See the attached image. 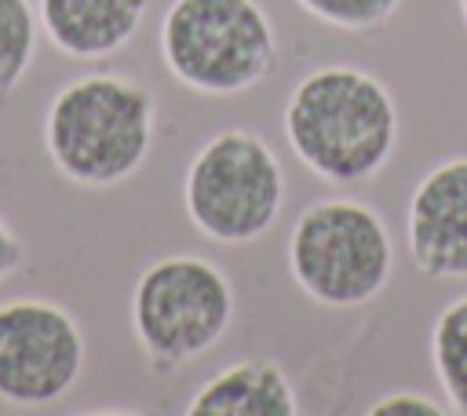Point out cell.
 I'll list each match as a JSON object with an SVG mask.
<instances>
[{
  "label": "cell",
  "mask_w": 467,
  "mask_h": 416,
  "mask_svg": "<svg viewBox=\"0 0 467 416\" xmlns=\"http://www.w3.org/2000/svg\"><path fill=\"white\" fill-rule=\"evenodd\" d=\"M281 128L310 175L332 186H358L387 168L401 124L394 95L379 77L336 62L292 84Z\"/></svg>",
  "instance_id": "cell-1"
},
{
  "label": "cell",
  "mask_w": 467,
  "mask_h": 416,
  "mask_svg": "<svg viewBox=\"0 0 467 416\" xmlns=\"http://www.w3.org/2000/svg\"><path fill=\"white\" fill-rule=\"evenodd\" d=\"M153 131L157 99L142 80L113 69H88L51 95L40 142L66 182L113 190L146 164Z\"/></svg>",
  "instance_id": "cell-2"
},
{
  "label": "cell",
  "mask_w": 467,
  "mask_h": 416,
  "mask_svg": "<svg viewBox=\"0 0 467 416\" xmlns=\"http://www.w3.org/2000/svg\"><path fill=\"white\" fill-rule=\"evenodd\" d=\"M128 317L146 365L168 376L204 358L230 332L237 292L219 263L193 252H168L139 270Z\"/></svg>",
  "instance_id": "cell-3"
},
{
  "label": "cell",
  "mask_w": 467,
  "mask_h": 416,
  "mask_svg": "<svg viewBox=\"0 0 467 416\" xmlns=\"http://www.w3.org/2000/svg\"><path fill=\"white\" fill-rule=\"evenodd\" d=\"M168 73L212 99L241 95L277 69V33L259 0H171L161 15Z\"/></svg>",
  "instance_id": "cell-4"
},
{
  "label": "cell",
  "mask_w": 467,
  "mask_h": 416,
  "mask_svg": "<svg viewBox=\"0 0 467 416\" xmlns=\"http://www.w3.org/2000/svg\"><path fill=\"white\" fill-rule=\"evenodd\" d=\"M285 263L306 299L325 310H354L387 288L394 274V241L372 204L321 197L296 215Z\"/></svg>",
  "instance_id": "cell-5"
},
{
  "label": "cell",
  "mask_w": 467,
  "mask_h": 416,
  "mask_svg": "<svg viewBox=\"0 0 467 416\" xmlns=\"http://www.w3.org/2000/svg\"><path fill=\"white\" fill-rule=\"evenodd\" d=\"M182 208L201 237L215 244H252L281 219L285 168L252 128H223L190 157Z\"/></svg>",
  "instance_id": "cell-6"
},
{
  "label": "cell",
  "mask_w": 467,
  "mask_h": 416,
  "mask_svg": "<svg viewBox=\"0 0 467 416\" xmlns=\"http://www.w3.org/2000/svg\"><path fill=\"white\" fill-rule=\"evenodd\" d=\"M84 328L55 299L15 296L0 303V401L15 409L58 405L84 376Z\"/></svg>",
  "instance_id": "cell-7"
},
{
  "label": "cell",
  "mask_w": 467,
  "mask_h": 416,
  "mask_svg": "<svg viewBox=\"0 0 467 416\" xmlns=\"http://www.w3.org/2000/svg\"><path fill=\"white\" fill-rule=\"evenodd\" d=\"M409 259L423 277H467V157L427 168L405 204Z\"/></svg>",
  "instance_id": "cell-8"
},
{
  "label": "cell",
  "mask_w": 467,
  "mask_h": 416,
  "mask_svg": "<svg viewBox=\"0 0 467 416\" xmlns=\"http://www.w3.org/2000/svg\"><path fill=\"white\" fill-rule=\"evenodd\" d=\"M150 0H36L44 40L77 62L120 55L142 29Z\"/></svg>",
  "instance_id": "cell-9"
},
{
  "label": "cell",
  "mask_w": 467,
  "mask_h": 416,
  "mask_svg": "<svg viewBox=\"0 0 467 416\" xmlns=\"http://www.w3.org/2000/svg\"><path fill=\"white\" fill-rule=\"evenodd\" d=\"M190 416H296L299 394L274 358H244L208 376L186 401Z\"/></svg>",
  "instance_id": "cell-10"
},
{
  "label": "cell",
  "mask_w": 467,
  "mask_h": 416,
  "mask_svg": "<svg viewBox=\"0 0 467 416\" xmlns=\"http://www.w3.org/2000/svg\"><path fill=\"white\" fill-rule=\"evenodd\" d=\"M431 365L449 409L467 416V296L438 310L431 325Z\"/></svg>",
  "instance_id": "cell-11"
},
{
  "label": "cell",
  "mask_w": 467,
  "mask_h": 416,
  "mask_svg": "<svg viewBox=\"0 0 467 416\" xmlns=\"http://www.w3.org/2000/svg\"><path fill=\"white\" fill-rule=\"evenodd\" d=\"M40 40L36 4L33 0H0V106L18 91L33 69Z\"/></svg>",
  "instance_id": "cell-12"
},
{
  "label": "cell",
  "mask_w": 467,
  "mask_h": 416,
  "mask_svg": "<svg viewBox=\"0 0 467 416\" xmlns=\"http://www.w3.org/2000/svg\"><path fill=\"white\" fill-rule=\"evenodd\" d=\"M314 22L343 29V33H372L383 29L401 0H296Z\"/></svg>",
  "instance_id": "cell-13"
},
{
  "label": "cell",
  "mask_w": 467,
  "mask_h": 416,
  "mask_svg": "<svg viewBox=\"0 0 467 416\" xmlns=\"http://www.w3.org/2000/svg\"><path fill=\"white\" fill-rule=\"evenodd\" d=\"M372 416H445L452 412L449 401H438L431 394H420V390H394V394H383L368 405Z\"/></svg>",
  "instance_id": "cell-14"
},
{
  "label": "cell",
  "mask_w": 467,
  "mask_h": 416,
  "mask_svg": "<svg viewBox=\"0 0 467 416\" xmlns=\"http://www.w3.org/2000/svg\"><path fill=\"white\" fill-rule=\"evenodd\" d=\"M22 266H26V244L7 226V219L0 215V281H7L11 274H18Z\"/></svg>",
  "instance_id": "cell-15"
},
{
  "label": "cell",
  "mask_w": 467,
  "mask_h": 416,
  "mask_svg": "<svg viewBox=\"0 0 467 416\" xmlns=\"http://www.w3.org/2000/svg\"><path fill=\"white\" fill-rule=\"evenodd\" d=\"M460 4V18H463V26H467V0H456Z\"/></svg>",
  "instance_id": "cell-16"
}]
</instances>
